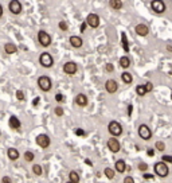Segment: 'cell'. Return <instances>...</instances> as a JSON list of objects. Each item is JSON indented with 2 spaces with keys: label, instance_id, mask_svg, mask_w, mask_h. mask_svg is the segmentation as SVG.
<instances>
[{
  "label": "cell",
  "instance_id": "obj_1",
  "mask_svg": "<svg viewBox=\"0 0 172 183\" xmlns=\"http://www.w3.org/2000/svg\"><path fill=\"white\" fill-rule=\"evenodd\" d=\"M108 132L110 133L112 137H117V136H121L122 135V125L120 124L118 121L112 120L108 124Z\"/></svg>",
  "mask_w": 172,
  "mask_h": 183
},
{
  "label": "cell",
  "instance_id": "obj_2",
  "mask_svg": "<svg viewBox=\"0 0 172 183\" xmlns=\"http://www.w3.org/2000/svg\"><path fill=\"white\" fill-rule=\"evenodd\" d=\"M153 170H155V174L157 175V177H160V178H166V177L170 175V168H168V166L166 163H163V162L155 163Z\"/></svg>",
  "mask_w": 172,
  "mask_h": 183
},
{
  "label": "cell",
  "instance_id": "obj_3",
  "mask_svg": "<svg viewBox=\"0 0 172 183\" xmlns=\"http://www.w3.org/2000/svg\"><path fill=\"white\" fill-rule=\"evenodd\" d=\"M38 86L42 92H50L51 88H53V81L47 76H42L38 78Z\"/></svg>",
  "mask_w": 172,
  "mask_h": 183
},
{
  "label": "cell",
  "instance_id": "obj_4",
  "mask_svg": "<svg viewBox=\"0 0 172 183\" xmlns=\"http://www.w3.org/2000/svg\"><path fill=\"white\" fill-rule=\"evenodd\" d=\"M137 133H138V136H140V139L145 140V141L151 140V137H152V131L147 124H141L140 127H138Z\"/></svg>",
  "mask_w": 172,
  "mask_h": 183
},
{
  "label": "cell",
  "instance_id": "obj_5",
  "mask_svg": "<svg viewBox=\"0 0 172 183\" xmlns=\"http://www.w3.org/2000/svg\"><path fill=\"white\" fill-rule=\"evenodd\" d=\"M151 8L155 14L162 15V14L166 12L167 6H166V3H164L163 0H153V2H151Z\"/></svg>",
  "mask_w": 172,
  "mask_h": 183
},
{
  "label": "cell",
  "instance_id": "obj_6",
  "mask_svg": "<svg viewBox=\"0 0 172 183\" xmlns=\"http://www.w3.org/2000/svg\"><path fill=\"white\" fill-rule=\"evenodd\" d=\"M39 63L46 69H50L54 66V58L51 57V54L49 53H42L41 57H39Z\"/></svg>",
  "mask_w": 172,
  "mask_h": 183
},
{
  "label": "cell",
  "instance_id": "obj_7",
  "mask_svg": "<svg viewBox=\"0 0 172 183\" xmlns=\"http://www.w3.org/2000/svg\"><path fill=\"white\" fill-rule=\"evenodd\" d=\"M38 42L42 47H49L51 44V36L49 35V32H46L45 30H41L38 32Z\"/></svg>",
  "mask_w": 172,
  "mask_h": 183
},
{
  "label": "cell",
  "instance_id": "obj_8",
  "mask_svg": "<svg viewBox=\"0 0 172 183\" xmlns=\"http://www.w3.org/2000/svg\"><path fill=\"white\" fill-rule=\"evenodd\" d=\"M35 141L41 148H49L50 144H51L50 137H49V135H46V133H41V135H38L35 137Z\"/></svg>",
  "mask_w": 172,
  "mask_h": 183
},
{
  "label": "cell",
  "instance_id": "obj_9",
  "mask_svg": "<svg viewBox=\"0 0 172 183\" xmlns=\"http://www.w3.org/2000/svg\"><path fill=\"white\" fill-rule=\"evenodd\" d=\"M85 23L89 26V27H91V28L100 27V23H101L100 16H98L97 14H89V15H87V18H86V20H85Z\"/></svg>",
  "mask_w": 172,
  "mask_h": 183
},
{
  "label": "cell",
  "instance_id": "obj_10",
  "mask_svg": "<svg viewBox=\"0 0 172 183\" xmlns=\"http://www.w3.org/2000/svg\"><path fill=\"white\" fill-rule=\"evenodd\" d=\"M106 145H108V149L110 152H113V154H117V152H120V149H121V144H120V141L117 140L116 137L108 139Z\"/></svg>",
  "mask_w": 172,
  "mask_h": 183
},
{
  "label": "cell",
  "instance_id": "obj_11",
  "mask_svg": "<svg viewBox=\"0 0 172 183\" xmlns=\"http://www.w3.org/2000/svg\"><path fill=\"white\" fill-rule=\"evenodd\" d=\"M77 70H78V66H77V63L74 61H69L63 65V73L67 74V76H74Z\"/></svg>",
  "mask_w": 172,
  "mask_h": 183
},
{
  "label": "cell",
  "instance_id": "obj_12",
  "mask_svg": "<svg viewBox=\"0 0 172 183\" xmlns=\"http://www.w3.org/2000/svg\"><path fill=\"white\" fill-rule=\"evenodd\" d=\"M8 10L12 15H19L22 12V10H23L22 8V3L19 0H11L8 4Z\"/></svg>",
  "mask_w": 172,
  "mask_h": 183
},
{
  "label": "cell",
  "instance_id": "obj_13",
  "mask_svg": "<svg viewBox=\"0 0 172 183\" xmlns=\"http://www.w3.org/2000/svg\"><path fill=\"white\" fill-rule=\"evenodd\" d=\"M105 90H106L109 94H113V93H116L117 90H118V82H117L116 80H108L106 82H105Z\"/></svg>",
  "mask_w": 172,
  "mask_h": 183
},
{
  "label": "cell",
  "instance_id": "obj_14",
  "mask_svg": "<svg viewBox=\"0 0 172 183\" xmlns=\"http://www.w3.org/2000/svg\"><path fill=\"white\" fill-rule=\"evenodd\" d=\"M134 31L138 36H147L149 34V28L148 26H145L144 23H138L136 27H134Z\"/></svg>",
  "mask_w": 172,
  "mask_h": 183
},
{
  "label": "cell",
  "instance_id": "obj_15",
  "mask_svg": "<svg viewBox=\"0 0 172 183\" xmlns=\"http://www.w3.org/2000/svg\"><path fill=\"white\" fill-rule=\"evenodd\" d=\"M87 102H89V100H87V96L83 94V93H79V94L75 96V104L81 108H85L87 105Z\"/></svg>",
  "mask_w": 172,
  "mask_h": 183
},
{
  "label": "cell",
  "instance_id": "obj_16",
  "mask_svg": "<svg viewBox=\"0 0 172 183\" xmlns=\"http://www.w3.org/2000/svg\"><path fill=\"white\" fill-rule=\"evenodd\" d=\"M69 42H70V44L74 48H79V47H82V44H83L82 38L81 36H78V35H71L70 39H69Z\"/></svg>",
  "mask_w": 172,
  "mask_h": 183
},
{
  "label": "cell",
  "instance_id": "obj_17",
  "mask_svg": "<svg viewBox=\"0 0 172 183\" xmlns=\"http://www.w3.org/2000/svg\"><path fill=\"white\" fill-rule=\"evenodd\" d=\"M8 125H10V128L11 129H20V127H22V123L20 120L16 117V116H11L10 117V120H8Z\"/></svg>",
  "mask_w": 172,
  "mask_h": 183
},
{
  "label": "cell",
  "instance_id": "obj_18",
  "mask_svg": "<svg viewBox=\"0 0 172 183\" xmlns=\"http://www.w3.org/2000/svg\"><path fill=\"white\" fill-rule=\"evenodd\" d=\"M114 167H116V171H117V173H120V174L126 173V168H128V166H126V163H125V160H124V159H118V160H117L116 164H114Z\"/></svg>",
  "mask_w": 172,
  "mask_h": 183
},
{
  "label": "cell",
  "instance_id": "obj_19",
  "mask_svg": "<svg viewBox=\"0 0 172 183\" xmlns=\"http://www.w3.org/2000/svg\"><path fill=\"white\" fill-rule=\"evenodd\" d=\"M7 156H8V159L10 160H12V162H15V160H18L19 159V156H20V154H19V151H18L16 148H8V151H7Z\"/></svg>",
  "mask_w": 172,
  "mask_h": 183
},
{
  "label": "cell",
  "instance_id": "obj_20",
  "mask_svg": "<svg viewBox=\"0 0 172 183\" xmlns=\"http://www.w3.org/2000/svg\"><path fill=\"white\" fill-rule=\"evenodd\" d=\"M4 51L7 54H15L18 53V47H16V44L15 43H12V42H7L4 44Z\"/></svg>",
  "mask_w": 172,
  "mask_h": 183
},
{
  "label": "cell",
  "instance_id": "obj_21",
  "mask_svg": "<svg viewBox=\"0 0 172 183\" xmlns=\"http://www.w3.org/2000/svg\"><path fill=\"white\" fill-rule=\"evenodd\" d=\"M109 6H110L113 10L120 11L124 7V3L121 2V0H110V2H109Z\"/></svg>",
  "mask_w": 172,
  "mask_h": 183
},
{
  "label": "cell",
  "instance_id": "obj_22",
  "mask_svg": "<svg viewBox=\"0 0 172 183\" xmlns=\"http://www.w3.org/2000/svg\"><path fill=\"white\" fill-rule=\"evenodd\" d=\"M118 63H120V66H121L122 69H128V68L130 66V58L126 57V55H124V57L120 58Z\"/></svg>",
  "mask_w": 172,
  "mask_h": 183
},
{
  "label": "cell",
  "instance_id": "obj_23",
  "mask_svg": "<svg viewBox=\"0 0 172 183\" xmlns=\"http://www.w3.org/2000/svg\"><path fill=\"white\" fill-rule=\"evenodd\" d=\"M121 81L124 82V84H132V81H133V76L129 73V72H124L121 74Z\"/></svg>",
  "mask_w": 172,
  "mask_h": 183
},
{
  "label": "cell",
  "instance_id": "obj_24",
  "mask_svg": "<svg viewBox=\"0 0 172 183\" xmlns=\"http://www.w3.org/2000/svg\"><path fill=\"white\" fill-rule=\"evenodd\" d=\"M79 181H81V177H79V174L77 173V171H70V174H69V182L78 183Z\"/></svg>",
  "mask_w": 172,
  "mask_h": 183
},
{
  "label": "cell",
  "instance_id": "obj_25",
  "mask_svg": "<svg viewBox=\"0 0 172 183\" xmlns=\"http://www.w3.org/2000/svg\"><path fill=\"white\" fill-rule=\"evenodd\" d=\"M121 44L124 47V51L128 53V51H129V43H128V38H126L125 32H122V34H121Z\"/></svg>",
  "mask_w": 172,
  "mask_h": 183
},
{
  "label": "cell",
  "instance_id": "obj_26",
  "mask_svg": "<svg viewBox=\"0 0 172 183\" xmlns=\"http://www.w3.org/2000/svg\"><path fill=\"white\" fill-rule=\"evenodd\" d=\"M32 173H34V175H36V177H41L43 174V168L41 164H34V166H32Z\"/></svg>",
  "mask_w": 172,
  "mask_h": 183
},
{
  "label": "cell",
  "instance_id": "obj_27",
  "mask_svg": "<svg viewBox=\"0 0 172 183\" xmlns=\"http://www.w3.org/2000/svg\"><path fill=\"white\" fill-rule=\"evenodd\" d=\"M104 174H105V177H106L108 179H110V181L112 179H114V177H116V173L110 168V167H106V168L104 170Z\"/></svg>",
  "mask_w": 172,
  "mask_h": 183
},
{
  "label": "cell",
  "instance_id": "obj_28",
  "mask_svg": "<svg viewBox=\"0 0 172 183\" xmlns=\"http://www.w3.org/2000/svg\"><path fill=\"white\" fill-rule=\"evenodd\" d=\"M155 148H156V151H159V152H164V151H166V143L162 141V140L156 141V143H155Z\"/></svg>",
  "mask_w": 172,
  "mask_h": 183
},
{
  "label": "cell",
  "instance_id": "obj_29",
  "mask_svg": "<svg viewBox=\"0 0 172 183\" xmlns=\"http://www.w3.org/2000/svg\"><path fill=\"white\" fill-rule=\"evenodd\" d=\"M23 158H24L26 162H32V160L35 159V155H34V152L32 151H26L23 154Z\"/></svg>",
  "mask_w": 172,
  "mask_h": 183
},
{
  "label": "cell",
  "instance_id": "obj_30",
  "mask_svg": "<svg viewBox=\"0 0 172 183\" xmlns=\"http://www.w3.org/2000/svg\"><path fill=\"white\" fill-rule=\"evenodd\" d=\"M136 93H137V96H140V97H144L145 94H147L144 85H137L136 86Z\"/></svg>",
  "mask_w": 172,
  "mask_h": 183
},
{
  "label": "cell",
  "instance_id": "obj_31",
  "mask_svg": "<svg viewBox=\"0 0 172 183\" xmlns=\"http://www.w3.org/2000/svg\"><path fill=\"white\" fill-rule=\"evenodd\" d=\"M147 170H148V164L145 163V162H140L138 163V171H141L142 174L144 173H147Z\"/></svg>",
  "mask_w": 172,
  "mask_h": 183
},
{
  "label": "cell",
  "instance_id": "obj_32",
  "mask_svg": "<svg viewBox=\"0 0 172 183\" xmlns=\"http://www.w3.org/2000/svg\"><path fill=\"white\" fill-rule=\"evenodd\" d=\"M58 27H59V30H62V31H67L69 30V26H67V23H66V20H59Z\"/></svg>",
  "mask_w": 172,
  "mask_h": 183
},
{
  "label": "cell",
  "instance_id": "obj_33",
  "mask_svg": "<svg viewBox=\"0 0 172 183\" xmlns=\"http://www.w3.org/2000/svg\"><path fill=\"white\" fill-rule=\"evenodd\" d=\"M105 70H106V73H113L114 72V66H113V63L108 62L106 65H105Z\"/></svg>",
  "mask_w": 172,
  "mask_h": 183
},
{
  "label": "cell",
  "instance_id": "obj_34",
  "mask_svg": "<svg viewBox=\"0 0 172 183\" xmlns=\"http://www.w3.org/2000/svg\"><path fill=\"white\" fill-rule=\"evenodd\" d=\"M54 113H55L58 117H62V116H63V108H62V106H57L55 109H54Z\"/></svg>",
  "mask_w": 172,
  "mask_h": 183
},
{
  "label": "cell",
  "instance_id": "obj_35",
  "mask_svg": "<svg viewBox=\"0 0 172 183\" xmlns=\"http://www.w3.org/2000/svg\"><path fill=\"white\" fill-rule=\"evenodd\" d=\"M55 101L59 102V104H62V102L65 101V97H63L62 93H57V94H55Z\"/></svg>",
  "mask_w": 172,
  "mask_h": 183
},
{
  "label": "cell",
  "instance_id": "obj_36",
  "mask_svg": "<svg viewBox=\"0 0 172 183\" xmlns=\"http://www.w3.org/2000/svg\"><path fill=\"white\" fill-rule=\"evenodd\" d=\"M162 160H163V163H168V164H171L172 163V156L171 155H164L163 158H162Z\"/></svg>",
  "mask_w": 172,
  "mask_h": 183
},
{
  "label": "cell",
  "instance_id": "obj_37",
  "mask_svg": "<svg viewBox=\"0 0 172 183\" xmlns=\"http://www.w3.org/2000/svg\"><path fill=\"white\" fill-rule=\"evenodd\" d=\"M144 88H145V92L149 93V92L153 90V84H152V82H147V84L144 85Z\"/></svg>",
  "mask_w": 172,
  "mask_h": 183
},
{
  "label": "cell",
  "instance_id": "obj_38",
  "mask_svg": "<svg viewBox=\"0 0 172 183\" xmlns=\"http://www.w3.org/2000/svg\"><path fill=\"white\" fill-rule=\"evenodd\" d=\"M16 98L19 100V101H23L24 100V93L22 90H16Z\"/></svg>",
  "mask_w": 172,
  "mask_h": 183
},
{
  "label": "cell",
  "instance_id": "obj_39",
  "mask_svg": "<svg viewBox=\"0 0 172 183\" xmlns=\"http://www.w3.org/2000/svg\"><path fill=\"white\" fill-rule=\"evenodd\" d=\"M124 183H134V179L132 178V177H129V175H128V177L124 178Z\"/></svg>",
  "mask_w": 172,
  "mask_h": 183
},
{
  "label": "cell",
  "instance_id": "obj_40",
  "mask_svg": "<svg viewBox=\"0 0 172 183\" xmlns=\"http://www.w3.org/2000/svg\"><path fill=\"white\" fill-rule=\"evenodd\" d=\"M75 135L77 136H85V131H83V129H75Z\"/></svg>",
  "mask_w": 172,
  "mask_h": 183
},
{
  "label": "cell",
  "instance_id": "obj_41",
  "mask_svg": "<svg viewBox=\"0 0 172 183\" xmlns=\"http://www.w3.org/2000/svg\"><path fill=\"white\" fill-rule=\"evenodd\" d=\"M142 178H144V179H148V181H151V179H153V175H152V174L144 173V174H142Z\"/></svg>",
  "mask_w": 172,
  "mask_h": 183
},
{
  "label": "cell",
  "instance_id": "obj_42",
  "mask_svg": "<svg viewBox=\"0 0 172 183\" xmlns=\"http://www.w3.org/2000/svg\"><path fill=\"white\" fill-rule=\"evenodd\" d=\"M2 183H12V181H11L10 177H3L2 178Z\"/></svg>",
  "mask_w": 172,
  "mask_h": 183
},
{
  "label": "cell",
  "instance_id": "obj_43",
  "mask_svg": "<svg viewBox=\"0 0 172 183\" xmlns=\"http://www.w3.org/2000/svg\"><path fill=\"white\" fill-rule=\"evenodd\" d=\"M86 23H85V22H83V23L81 24V26H79V31H81V32H85V30H86Z\"/></svg>",
  "mask_w": 172,
  "mask_h": 183
},
{
  "label": "cell",
  "instance_id": "obj_44",
  "mask_svg": "<svg viewBox=\"0 0 172 183\" xmlns=\"http://www.w3.org/2000/svg\"><path fill=\"white\" fill-rule=\"evenodd\" d=\"M147 154H148V156H153V155H155V149H153V148H148Z\"/></svg>",
  "mask_w": 172,
  "mask_h": 183
},
{
  "label": "cell",
  "instance_id": "obj_45",
  "mask_svg": "<svg viewBox=\"0 0 172 183\" xmlns=\"http://www.w3.org/2000/svg\"><path fill=\"white\" fill-rule=\"evenodd\" d=\"M132 110H133V105H132V104H129V105H128V116H132Z\"/></svg>",
  "mask_w": 172,
  "mask_h": 183
},
{
  "label": "cell",
  "instance_id": "obj_46",
  "mask_svg": "<svg viewBox=\"0 0 172 183\" xmlns=\"http://www.w3.org/2000/svg\"><path fill=\"white\" fill-rule=\"evenodd\" d=\"M39 101H41V98H39V97H35V98H34V101H32V105L36 106V105L39 104Z\"/></svg>",
  "mask_w": 172,
  "mask_h": 183
},
{
  "label": "cell",
  "instance_id": "obj_47",
  "mask_svg": "<svg viewBox=\"0 0 172 183\" xmlns=\"http://www.w3.org/2000/svg\"><path fill=\"white\" fill-rule=\"evenodd\" d=\"M3 12H4V10H3V6L0 4V18L3 16Z\"/></svg>",
  "mask_w": 172,
  "mask_h": 183
},
{
  "label": "cell",
  "instance_id": "obj_48",
  "mask_svg": "<svg viewBox=\"0 0 172 183\" xmlns=\"http://www.w3.org/2000/svg\"><path fill=\"white\" fill-rule=\"evenodd\" d=\"M66 183H73V182H66Z\"/></svg>",
  "mask_w": 172,
  "mask_h": 183
},
{
  "label": "cell",
  "instance_id": "obj_49",
  "mask_svg": "<svg viewBox=\"0 0 172 183\" xmlns=\"http://www.w3.org/2000/svg\"><path fill=\"white\" fill-rule=\"evenodd\" d=\"M0 135H2V132H0Z\"/></svg>",
  "mask_w": 172,
  "mask_h": 183
}]
</instances>
